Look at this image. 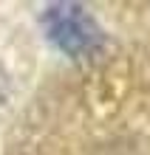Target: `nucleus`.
<instances>
[{"mask_svg":"<svg viewBox=\"0 0 150 155\" xmlns=\"http://www.w3.org/2000/svg\"><path fill=\"white\" fill-rule=\"evenodd\" d=\"M43 31L57 51L68 57H88L102 45L96 20L79 3H54L43 12Z\"/></svg>","mask_w":150,"mask_h":155,"instance_id":"obj_1","label":"nucleus"}]
</instances>
